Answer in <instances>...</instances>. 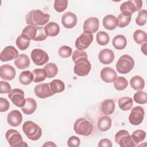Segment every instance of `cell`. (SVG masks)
Segmentation results:
<instances>
[{
	"instance_id": "cell-1",
	"label": "cell",
	"mask_w": 147,
	"mask_h": 147,
	"mask_svg": "<svg viewBox=\"0 0 147 147\" xmlns=\"http://www.w3.org/2000/svg\"><path fill=\"white\" fill-rule=\"evenodd\" d=\"M50 16L40 10H32L30 11L25 17L26 23L35 26H42L46 24L49 20Z\"/></svg>"
},
{
	"instance_id": "cell-2",
	"label": "cell",
	"mask_w": 147,
	"mask_h": 147,
	"mask_svg": "<svg viewBox=\"0 0 147 147\" xmlns=\"http://www.w3.org/2000/svg\"><path fill=\"white\" fill-rule=\"evenodd\" d=\"M74 129L75 133L79 135L88 136L91 135L93 131L94 125L89 119L80 118L77 119L75 122Z\"/></svg>"
},
{
	"instance_id": "cell-3",
	"label": "cell",
	"mask_w": 147,
	"mask_h": 147,
	"mask_svg": "<svg viewBox=\"0 0 147 147\" xmlns=\"http://www.w3.org/2000/svg\"><path fill=\"white\" fill-rule=\"evenodd\" d=\"M22 130L26 136L31 140L37 141L42 135L41 127L36 123L31 121H28L24 123Z\"/></svg>"
},
{
	"instance_id": "cell-4",
	"label": "cell",
	"mask_w": 147,
	"mask_h": 147,
	"mask_svg": "<svg viewBox=\"0 0 147 147\" xmlns=\"http://www.w3.org/2000/svg\"><path fill=\"white\" fill-rule=\"evenodd\" d=\"M134 66V61L128 55L121 56L116 63V69L119 74H126L130 72Z\"/></svg>"
},
{
	"instance_id": "cell-5",
	"label": "cell",
	"mask_w": 147,
	"mask_h": 147,
	"mask_svg": "<svg viewBox=\"0 0 147 147\" xmlns=\"http://www.w3.org/2000/svg\"><path fill=\"white\" fill-rule=\"evenodd\" d=\"M142 7L141 0H131L122 3L120 6V10L122 14L126 16H131L136 11H140Z\"/></svg>"
},
{
	"instance_id": "cell-6",
	"label": "cell",
	"mask_w": 147,
	"mask_h": 147,
	"mask_svg": "<svg viewBox=\"0 0 147 147\" xmlns=\"http://www.w3.org/2000/svg\"><path fill=\"white\" fill-rule=\"evenodd\" d=\"M5 137L11 147H24L28 146L23 141L20 133L16 130H8L5 134Z\"/></svg>"
},
{
	"instance_id": "cell-7",
	"label": "cell",
	"mask_w": 147,
	"mask_h": 147,
	"mask_svg": "<svg viewBox=\"0 0 147 147\" xmlns=\"http://www.w3.org/2000/svg\"><path fill=\"white\" fill-rule=\"evenodd\" d=\"M74 67V73L79 76H85L88 75L91 65L88 60V57H81L76 60Z\"/></svg>"
},
{
	"instance_id": "cell-8",
	"label": "cell",
	"mask_w": 147,
	"mask_h": 147,
	"mask_svg": "<svg viewBox=\"0 0 147 147\" xmlns=\"http://www.w3.org/2000/svg\"><path fill=\"white\" fill-rule=\"evenodd\" d=\"M115 142L121 147H134L133 142L129 132L126 130H121L115 135Z\"/></svg>"
},
{
	"instance_id": "cell-9",
	"label": "cell",
	"mask_w": 147,
	"mask_h": 147,
	"mask_svg": "<svg viewBox=\"0 0 147 147\" xmlns=\"http://www.w3.org/2000/svg\"><path fill=\"white\" fill-rule=\"evenodd\" d=\"M93 39L94 36L91 33L84 32L76 38L75 43V47L78 50L83 51L90 45Z\"/></svg>"
},
{
	"instance_id": "cell-10",
	"label": "cell",
	"mask_w": 147,
	"mask_h": 147,
	"mask_svg": "<svg viewBox=\"0 0 147 147\" xmlns=\"http://www.w3.org/2000/svg\"><path fill=\"white\" fill-rule=\"evenodd\" d=\"M8 97L11 100L12 103L16 106L22 107L26 102V99L24 97V92L20 88H14L8 93Z\"/></svg>"
},
{
	"instance_id": "cell-11",
	"label": "cell",
	"mask_w": 147,
	"mask_h": 147,
	"mask_svg": "<svg viewBox=\"0 0 147 147\" xmlns=\"http://www.w3.org/2000/svg\"><path fill=\"white\" fill-rule=\"evenodd\" d=\"M144 115L145 112L144 109L141 106H136L131 110L129 116V121L133 125H139L142 122Z\"/></svg>"
},
{
	"instance_id": "cell-12",
	"label": "cell",
	"mask_w": 147,
	"mask_h": 147,
	"mask_svg": "<svg viewBox=\"0 0 147 147\" xmlns=\"http://www.w3.org/2000/svg\"><path fill=\"white\" fill-rule=\"evenodd\" d=\"M31 59L37 65H42L49 61V56L47 52L41 49H34L31 52Z\"/></svg>"
},
{
	"instance_id": "cell-13",
	"label": "cell",
	"mask_w": 147,
	"mask_h": 147,
	"mask_svg": "<svg viewBox=\"0 0 147 147\" xmlns=\"http://www.w3.org/2000/svg\"><path fill=\"white\" fill-rule=\"evenodd\" d=\"M36 95L41 99L48 98L54 95L49 83H40L36 85L34 89Z\"/></svg>"
},
{
	"instance_id": "cell-14",
	"label": "cell",
	"mask_w": 147,
	"mask_h": 147,
	"mask_svg": "<svg viewBox=\"0 0 147 147\" xmlns=\"http://www.w3.org/2000/svg\"><path fill=\"white\" fill-rule=\"evenodd\" d=\"M18 55V51L14 47L7 46L1 52L0 59L2 61H7L16 59Z\"/></svg>"
},
{
	"instance_id": "cell-15",
	"label": "cell",
	"mask_w": 147,
	"mask_h": 147,
	"mask_svg": "<svg viewBox=\"0 0 147 147\" xmlns=\"http://www.w3.org/2000/svg\"><path fill=\"white\" fill-rule=\"evenodd\" d=\"M78 18L74 13L68 11L65 13L61 17V23L67 29L73 28L77 24Z\"/></svg>"
},
{
	"instance_id": "cell-16",
	"label": "cell",
	"mask_w": 147,
	"mask_h": 147,
	"mask_svg": "<svg viewBox=\"0 0 147 147\" xmlns=\"http://www.w3.org/2000/svg\"><path fill=\"white\" fill-rule=\"evenodd\" d=\"M16 72L14 68L9 64H4L0 67V76L6 80H11L14 79Z\"/></svg>"
},
{
	"instance_id": "cell-17",
	"label": "cell",
	"mask_w": 147,
	"mask_h": 147,
	"mask_svg": "<svg viewBox=\"0 0 147 147\" xmlns=\"http://www.w3.org/2000/svg\"><path fill=\"white\" fill-rule=\"evenodd\" d=\"M99 22L96 17H90L87 18L83 24V30L86 32L95 33L99 29Z\"/></svg>"
},
{
	"instance_id": "cell-18",
	"label": "cell",
	"mask_w": 147,
	"mask_h": 147,
	"mask_svg": "<svg viewBox=\"0 0 147 147\" xmlns=\"http://www.w3.org/2000/svg\"><path fill=\"white\" fill-rule=\"evenodd\" d=\"M98 59L99 61L103 64H110L114 60V53L110 49H103L99 52Z\"/></svg>"
},
{
	"instance_id": "cell-19",
	"label": "cell",
	"mask_w": 147,
	"mask_h": 147,
	"mask_svg": "<svg viewBox=\"0 0 147 147\" xmlns=\"http://www.w3.org/2000/svg\"><path fill=\"white\" fill-rule=\"evenodd\" d=\"M117 76V74L111 67H104L100 71V78L103 81L110 83L113 82Z\"/></svg>"
},
{
	"instance_id": "cell-20",
	"label": "cell",
	"mask_w": 147,
	"mask_h": 147,
	"mask_svg": "<svg viewBox=\"0 0 147 147\" xmlns=\"http://www.w3.org/2000/svg\"><path fill=\"white\" fill-rule=\"evenodd\" d=\"M22 121V115L20 111L14 110L11 111L7 115V121L8 123L14 127L19 126Z\"/></svg>"
},
{
	"instance_id": "cell-21",
	"label": "cell",
	"mask_w": 147,
	"mask_h": 147,
	"mask_svg": "<svg viewBox=\"0 0 147 147\" xmlns=\"http://www.w3.org/2000/svg\"><path fill=\"white\" fill-rule=\"evenodd\" d=\"M103 25L107 30H114L118 26L117 18L114 15L108 14L103 19Z\"/></svg>"
},
{
	"instance_id": "cell-22",
	"label": "cell",
	"mask_w": 147,
	"mask_h": 147,
	"mask_svg": "<svg viewBox=\"0 0 147 147\" xmlns=\"http://www.w3.org/2000/svg\"><path fill=\"white\" fill-rule=\"evenodd\" d=\"M30 63L29 57L25 54H20L14 61L15 65L20 69H26L29 67Z\"/></svg>"
},
{
	"instance_id": "cell-23",
	"label": "cell",
	"mask_w": 147,
	"mask_h": 147,
	"mask_svg": "<svg viewBox=\"0 0 147 147\" xmlns=\"http://www.w3.org/2000/svg\"><path fill=\"white\" fill-rule=\"evenodd\" d=\"M37 109V103L32 98H27L25 105L21 107V110L26 115L32 114Z\"/></svg>"
},
{
	"instance_id": "cell-24",
	"label": "cell",
	"mask_w": 147,
	"mask_h": 147,
	"mask_svg": "<svg viewBox=\"0 0 147 147\" xmlns=\"http://www.w3.org/2000/svg\"><path fill=\"white\" fill-rule=\"evenodd\" d=\"M112 120L108 116H103L100 117L97 122V127L100 131H106L111 127Z\"/></svg>"
},
{
	"instance_id": "cell-25",
	"label": "cell",
	"mask_w": 147,
	"mask_h": 147,
	"mask_svg": "<svg viewBox=\"0 0 147 147\" xmlns=\"http://www.w3.org/2000/svg\"><path fill=\"white\" fill-rule=\"evenodd\" d=\"M115 110V103L113 99H108L102 102L101 111L105 115H111Z\"/></svg>"
},
{
	"instance_id": "cell-26",
	"label": "cell",
	"mask_w": 147,
	"mask_h": 147,
	"mask_svg": "<svg viewBox=\"0 0 147 147\" xmlns=\"http://www.w3.org/2000/svg\"><path fill=\"white\" fill-rule=\"evenodd\" d=\"M44 30L47 36L54 37L59 33L60 27L56 22H50L45 25Z\"/></svg>"
},
{
	"instance_id": "cell-27",
	"label": "cell",
	"mask_w": 147,
	"mask_h": 147,
	"mask_svg": "<svg viewBox=\"0 0 147 147\" xmlns=\"http://www.w3.org/2000/svg\"><path fill=\"white\" fill-rule=\"evenodd\" d=\"M112 44L116 49L122 50L126 47L127 40L125 36L122 34H118L113 38Z\"/></svg>"
},
{
	"instance_id": "cell-28",
	"label": "cell",
	"mask_w": 147,
	"mask_h": 147,
	"mask_svg": "<svg viewBox=\"0 0 147 147\" xmlns=\"http://www.w3.org/2000/svg\"><path fill=\"white\" fill-rule=\"evenodd\" d=\"M130 84L134 90L141 91L144 88L145 81L141 76L136 75L131 78Z\"/></svg>"
},
{
	"instance_id": "cell-29",
	"label": "cell",
	"mask_w": 147,
	"mask_h": 147,
	"mask_svg": "<svg viewBox=\"0 0 147 147\" xmlns=\"http://www.w3.org/2000/svg\"><path fill=\"white\" fill-rule=\"evenodd\" d=\"M16 44L19 49L24 51L29 47L30 44V39L26 36L21 34L17 38Z\"/></svg>"
},
{
	"instance_id": "cell-30",
	"label": "cell",
	"mask_w": 147,
	"mask_h": 147,
	"mask_svg": "<svg viewBox=\"0 0 147 147\" xmlns=\"http://www.w3.org/2000/svg\"><path fill=\"white\" fill-rule=\"evenodd\" d=\"M133 101L130 97H122L118 100V106L120 109L123 111H127L131 109Z\"/></svg>"
},
{
	"instance_id": "cell-31",
	"label": "cell",
	"mask_w": 147,
	"mask_h": 147,
	"mask_svg": "<svg viewBox=\"0 0 147 147\" xmlns=\"http://www.w3.org/2000/svg\"><path fill=\"white\" fill-rule=\"evenodd\" d=\"M49 85L52 91L55 94L60 93L63 92L65 89L64 83L59 79H54L51 83Z\"/></svg>"
},
{
	"instance_id": "cell-32",
	"label": "cell",
	"mask_w": 147,
	"mask_h": 147,
	"mask_svg": "<svg viewBox=\"0 0 147 147\" xmlns=\"http://www.w3.org/2000/svg\"><path fill=\"white\" fill-rule=\"evenodd\" d=\"M19 81L23 85H28L33 81V73L30 71H24L19 76Z\"/></svg>"
},
{
	"instance_id": "cell-33",
	"label": "cell",
	"mask_w": 147,
	"mask_h": 147,
	"mask_svg": "<svg viewBox=\"0 0 147 147\" xmlns=\"http://www.w3.org/2000/svg\"><path fill=\"white\" fill-rule=\"evenodd\" d=\"M133 38L134 41L139 44L142 45L144 43H146L147 41V35L146 33L140 29L137 30L134 32Z\"/></svg>"
},
{
	"instance_id": "cell-34",
	"label": "cell",
	"mask_w": 147,
	"mask_h": 147,
	"mask_svg": "<svg viewBox=\"0 0 147 147\" xmlns=\"http://www.w3.org/2000/svg\"><path fill=\"white\" fill-rule=\"evenodd\" d=\"M33 75V82L39 83L44 81L47 77V72L44 68L35 69L32 72Z\"/></svg>"
},
{
	"instance_id": "cell-35",
	"label": "cell",
	"mask_w": 147,
	"mask_h": 147,
	"mask_svg": "<svg viewBox=\"0 0 147 147\" xmlns=\"http://www.w3.org/2000/svg\"><path fill=\"white\" fill-rule=\"evenodd\" d=\"M44 69L47 72V78H52L56 76L58 73V68L56 64L53 63H49L47 64L44 67Z\"/></svg>"
},
{
	"instance_id": "cell-36",
	"label": "cell",
	"mask_w": 147,
	"mask_h": 147,
	"mask_svg": "<svg viewBox=\"0 0 147 147\" xmlns=\"http://www.w3.org/2000/svg\"><path fill=\"white\" fill-rule=\"evenodd\" d=\"M131 137L136 146H137L139 143L142 142L145 139L146 133L142 130L138 129L132 133Z\"/></svg>"
},
{
	"instance_id": "cell-37",
	"label": "cell",
	"mask_w": 147,
	"mask_h": 147,
	"mask_svg": "<svg viewBox=\"0 0 147 147\" xmlns=\"http://www.w3.org/2000/svg\"><path fill=\"white\" fill-rule=\"evenodd\" d=\"M37 32V26L33 25H28L25 27L22 32V34L26 36L29 39L34 40L35 38Z\"/></svg>"
},
{
	"instance_id": "cell-38",
	"label": "cell",
	"mask_w": 147,
	"mask_h": 147,
	"mask_svg": "<svg viewBox=\"0 0 147 147\" xmlns=\"http://www.w3.org/2000/svg\"><path fill=\"white\" fill-rule=\"evenodd\" d=\"M128 86V82L127 79L122 76H118L116 78L114 81V88L119 91H122L125 89Z\"/></svg>"
},
{
	"instance_id": "cell-39",
	"label": "cell",
	"mask_w": 147,
	"mask_h": 147,
	"mask_svg": "<svg viewBox=\"0 0 147 147\" xmlns=\"http://www.w3.org/2000/svg\"><path fill=\"white\" fill-rule=\"evenodd\" d=\"M96 42L100 45H107L109 41L110 37L109 34L105 31H99L96 33Z\"/></svg>"
},
{
	"instance_id": "cell-40",
	"label": "cell",
	"mask_w": 147,
	"mask_h": 147,
	"mask_svg": "<svg viewBox=\"0 0 147 147\" xmlns=\"http://www.w3.org/2000/svg\"><path fill=\"white\" fill-rule=\"evenodd\" d=\"M133 99L138 104H145L147 102V94L144 91H138L134 94Z\"/></svg>"
},
{
	"instance_id": "cell-41",
	"label": "cell",
	"mask_w": 147,
	"mask_h": 147,
	"mask_svg": "<svg viewBox=\"0 0 147 147\" xmlns=\"http://www.w3.org/2000/svg\"><path fill=\"white\" fill-rule=\"evenodd\" d=\"M117 18L118 21V26L119 28H122L129 24L131 19V16H126L121 13L118 16Z\"/></svg>"
},
{
	"instance_id": "cell-42",
	"label": "cell",
	"mask_w": 147,
	"mask_h": 147,
	"mask_svg": "<svg viewBox=\"0 0 147 147\" xmlns=\"http://www.w3.org/2000/svg\"><path fill=\"white\" fill-rule=\"evenodd\" d=\"M55 9L59 13L64 11L68 6L67 0H55L53 5Z\"/></svg>"
},
{
	"instance_id": "cell-43",
	"label": "cell",
	"mask_w": 147,
	"mask_h": 147,
	"mask_svg": "<svg viewBox=\"0 0 147 147\" xmlns=\"http://www.w3.org/2000/svg\"><path fill=\"white\" fill-rule=\"evenodd\" d=\"M147 11L146 10H141L139 11L136 18V22L139 26H143L146 22Z\"/></svg>"
},
{
	"instance_id": "cell-44",
	"label": "cell",
	"mask_w": 147,
	"mask_h": 147,
	"mask_svg": "<svg viewBox=\"0 0 147 147\" xmlns=\"http://www.w3.org/2000/svg\"><path fill=\"white\" fill-rule=\"evenodd\" d=\"M72 49L71 47L66 45L61 47L58 51V53L63 58H67L71 56Z\"/></svg>"
},
{
	"instance_id": "cell-45",
	"label": "cell",
	"mask_w": 147,
	"mask_h": 147,
	"mask_svg": "<svg viewBox=\"0 0 147 147\" xmlns=\"http://www.w3.org/2000/svg\"><path fill=\"white\" fill-rule=\"evenodd\" d=\"M47 38V35L46 34L44 30V27L37 26V34L34 39V41H42L45 40Z\"/></svg>"
},
{
	"instance_id": "cell-46",
	"label": "cell",
	"mask_w": 147,
	"mask_h": 147,
	"mask_svg": "<svg viewBox=\"0 0 147 147\" xmlns=\"http://www.w3.org/2000/svg\"><path fill=\"white\" fill-rule=\"evenodd\" d=\"M81 57H88L87 53L84 51H80L78 49L75 50L72 55V61L75 63L77 60Z\"/></svg>"
},
{
	"instance_id": "cell-47",
	"label": "cell",
	"mask_w": 147,
	"mask_h": 147,
	"mask_svg": "<svg viewBox=\"0 0 147 147\" xmlns=\"http://www.w3.org/2000/svg\"><path fill=\"white\" fill-rule=\"evenodd\" d=\"M80 144V140L76 136H71L67 141V145L70 147H78Z\"/></svg>"
},
{
	"instance_id": "cell-48",
	"label": "cell",
	"mask_w": 147,
	"mask_h": 147,
	"mask_svg": "<svg viewBox=\"0 0 147 147\" xmlns=\"http://www.w3.org/2000/svg\"><path fill=\"white\" fill-rule=\"evenodd\" d=\"M11 91L10 84L5 81L0 82V93L6 94L9 93Z\"/></svg>"
},
{
	"instance_id": "cell-49",
	"label": "cell",
	"mask_w": 147,
	"mask_h": 147,
	"mask_svg": "<svg viewBox=\"0 0 147 147\" xmlns=\"http://www.w3.org/2000/svg\"><path fill=\"white\" fill-rule=\"evenodd\" d=\"M10 107V104L9 101L2 97L0 98V111L5 112Z\"/></svg>"
},
{
	"instance_id": "cell-50",
	"label": "cell",
	"mask_w": 147,
	"mask_h": 147,
	"mask_svg": "<svg viewBox=\"0 0 147 147\" xmlns=\"http://www.w3.org/2000/svg\"><path fill=\"white\" fill-rule=\"evenodd\" d=\"M98 146V147H111L113 144L110 140L107 138H103L100 140Z\"/></svg>"
},
{
	"instance_id": "cell-51",
	"label": "cell",
	"mask_w": 147,
	"mask_h": 147,
	"mask_svg": "<svg viewBox=\"0 0 147 147\" xmlns=\"http://www.w3.org/2000/svg\"><path fill=\"white\" fill-rule=\"evenodd\" d=\"M146 46H147V43H146H146H144V44H143L142 45L141 48L142 52L145 55H146Z\"/></svg>"
},
{
	"instance_id": "cell-52",
	"label": "cell",
	"mask_w": 147,
	"mask_h": 147,
	"mask_svg": "<svg viewBox=\"0 0 147 147\" xmlns=\"http://www.w3.org/2000/svg\"><path fill=\"white\" fill-rule=\"evenodd\" d=\"M42 146H56V145L51 141L46 142L44 144H43Z\"/></svg>"
}]
</instances>
